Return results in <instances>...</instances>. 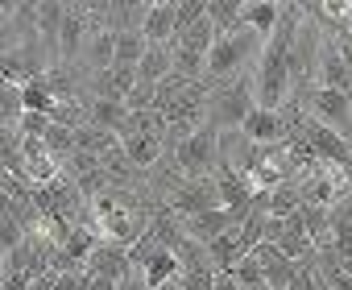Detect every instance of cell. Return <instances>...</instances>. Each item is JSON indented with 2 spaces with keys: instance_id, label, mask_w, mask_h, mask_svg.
I'll list each match as a JSON object with an SVG mask.
<instances>
[{
  "instance_id": "obj_1",
  "label": "cell",
  "mask_w": 352,
  "mask_h": 290,
  "mask_svg": "<svg viewBox=\"0 0 352 290\" xmlns=\"http://www.w3.org/2000/svg\"><path fill=\"white\" fill-rule=\"evenodd\" d=\"M261 46H265V42H261L249 25H241L236 34L216 38V42H212V54H208V67H204V83H208V87H220V83H228V79H241L249 67H257Z\"/></svg>"
},
{
  "instance_id": "obj_2",
  "label": "cell",
  "mask_w": 352,
  "mask_h": 290,
  "mask_svg": "<svg viewBox=\"0 0 352 290\" xmlns=\"http://www.w3.org/2000/svg\"><path fill=\"white\" fill-rule=\"evenodd\" d=\"M257 112V96H253V79L241 75V79H228L220 87L208 91V124L216 133H236L245 129V120Z\"/></svg>"
},
{
  "instance_id": "obj_3",
  "label": "cell",
  "mask_w": 352,
  "mask_h": 290,
  "mask_svg": "<svg viewBox=\"0 0 352 290\" xmlns=\"http://www.w3.org/2000/svg\"><path fill=\"white\" fill-rule=\"evenodd\" d=\"M319 50H323V30L302 17L298 30H294V42H290V87H294V104L307 100L311 83H315V67H319Z\"/></svg>"
},
{
  "instance_id": "obj_4",
  "label": "cell",
  "mask_w": 352,
  "mask_h": 290,
  "mask_svg": "<svg viewBox=\"0 0 352 290\" xmlns=\"http://www.w3.org/2000/svg\"><path fill=\"white\" fill-rule=\"evenodd\" d=\"M174 162H179V170L187 175V179H208V175H216V166H220V133L212 129V124H199L179 150H174Z\"/></svg>"
},
{
  "instance_id": "obj_5",
  "label": "cell",
  "mask_w": 352,
  "mask_h": 290,
  "mask_svg": "<svg viewBox=\"0 0 352 290\" xmlns=\"http://www.w3.org/2000/svg\"><path fill=\"white\" fill-rule=\"evenodd\" d=\"M307 112H315L319 124H327L331 133H340L344 141H352V96L344 91H323V87H311L307 100H302Z\"/></svg>"
},
{
  "instance_id": "obj_6",
  "label": "cell",
  "mask_w": 352,
  "mask_h": 290,
  "mask_svg": "<svg viewBox=\"0 0 352 290\" xmlns=\"http://www.w3.org/2000/svg\"><path fill=\"white\" fill-rule=\"evenodd\" d=\"M179 220H191V216H204V212H216V208H224L220 203V187H216V179L208 175V179H187L179 191L170 195V203H166Z\"/></svg>"
},
{
  "instance_id": "obj_7",
  "label": "cell",
  "mask_w": 352,
  "mask_h": 290,
  "mask_svg": "<svg viewBox=\"0 0 352 290\" xmlns=\"http://www.w3.org/2000/svg\"><path fill=\"white\" fill-rule=\"evenodd\" d=\"M87 278H112V282H124L133 278V265H129V249L124 245H112V241H96L87 265H83Z\"/></svg>"
},
{
  "instance_id": "obj_8",
  "label": "cell",
  "mask_w": 352,
  "mask_h": 290,
  "mask_svg": "<svg viewBox=\"0 0 352 290\" xmlns=\"http://www.w3.org/2000/svg\"><path fill=\"white\" fill-rule=\"evenodd\" d=\"M315 87L352 96V71H348V63L340 58V46H336V38H323V50H319V67H315Z\"/></svg>"
},
{
  "instance_id": "obj_9",
  "label": "cell",
  "mask_w": 352,
  "mask_h": 290,
  "mask_svg": "<svg viewBox=\"0 0 352 290\" xmlns=\"http://www.w3.org/2000/svg\"><path fill=\"white\" fill-rule=\"evenodd\" d=\"M241 220H245L241 212L216 208V212H204V216H191V220H183V236H187V241H195V245H212L216 236L232 232Z\"/></svg>"
},
{
  "instance_id": "obj_10",
  "label": "cell",
  "mask_w": 352,
  "mask_h": 290,
  "mask_svg": "<svg viewBox=\"0 0 352 290\" xmlns=\"http://www.w3.org/2000/svg\"><path fill=\"white\" fill-rule=\"evenodd\" d=\"M91 34V21H87V5H67V17H63V30H58V63L71 67L75 54H83V42Z\"/></svg>"
},
{
  "instance_id": "obj_11",
  "label": "cell",
  "mask_w": 352,
  "mask_h": 290,
  "mask_svg": "<svg viewBox=\"0 0 352 290\" xmlns=\"http://www.w3.org/2000/svg\"><path fill=\"white\" fill-rule=\"evenodd\" d=\"M63 17H67V5H58V0H38V5H34V42L42 50H54V63H58V30H63Z\"/></svg>"
},
{
  "instance_id": "obj_12",
  "label": "cell",
  "mask_w": 352,
  "mask_h": 290,
  "mask_svg": "<svg viewBox=\"0 0 352 290\" xmlns=\"http://www.w3.org/2000/svg\"><path fill=\"white\" fill-rule=\"evenodd\" d=\"M245 141L253 145H286V112H270V108H257L249 120H245Z\"/></svg>"
},
{
  "instance_id": "obj_13",
  "label": "cell",
  "mask_w": 352,
  "mask_h": 290,
  "mask_svg": "<svg viewBox=\"0 0 352 290\" xmlns=\"http://www.w3.org/2000/svg\"><path fill=\"white\" fill-rule=\"evenodd\" d=\"M137 87V67H108L91 75V100H129Z\"/></svg>"
},
{
  "instance_id": "obj_14",
  "label": "cell",
  "mask_w": 352,
  "mask_h": 290,
  "mask_svg": "<svg viewBox=\"0 0 352 290\" xmlns=\"http://www.w3.org/2000/svg\"><path fill=\"white\" fill-rule=\"evenodd\" d=\"M253 257L261 261V274H265V282H270V290H290V282H294V261H286L282 253H278V245H270V241H261L257 249H253Z\"/></svg>"
},
{
  "instance_id": "obj_15",
  "label": "cell",
  "mask_w": 352,
  "mask_h": 290,
  "mask_svg": "<svg viewBox=\"0 0 352 290\" xmlns=\"http://www.w3.org/2000/svg\"><path fill=\"white\" fill-rule=\"evenodd\" d=\"M87 124L112 133V137H124L129 133V108L124 100H87Z\"/></svg>"
},
{
  "instance_id": "obj_16",
  "label": "cell",
  "mask_w": 352,
  "mask_h": 290,
  "mask_svg": "<svg viewBox=\"0 0 352 290\" xmlns=\"http://www.w3.org/2000/svg\"><path fill=\"white\" fill-rule=\"evenodd\" d=\"M141 34H145L149 46H166V42H174V0H149V13H145Z\"/></svg>"
},
{
  "instance_id": "obj_17",
  "label": "cell",
  "mask_w": 352,
  "mask_h": 290,
  "mask_svg": "<svg viewBox=\"0 0 352 290\" xmlns=\"http://www.w3.org/2000/svg\"><path fill=\"white\" fill-rule=\"evenodd\" d=\"M145 183H149V195H153V199H166V203H170V195H174V191H179V187L187 183V175L179 170L174 154H162V162H157V166L145 175Z\"/></svg>"
},
{
  "instance_id": "obj_18",
  "label": "cell",
  "mask_w": 352,
  "mask_h": 290,
  "mask_svg": "<svg viewBox=\"0 0 352 290\" xmlns=\"http://www.w3.org/2000/svg\"><path fill=\"white\" fill-rule=\"evenodd\" d=\"M120 145H124V158L141 170V175H149L157 162H162V141L157 137H141V133H129V137H120Z\"/></svg>"
},
{
  "instance_id": "obj_19",
  "label": "cell",
  "mask_w": 352,
  "mask_h": 290,
  "mask_svg": "<svg viewBox=\"0 0 352 290\" xmlns=\"http://www.w3.org/2000/svg\"><path fill=\"white\" fill-rule=\"evenodd\" d=\"M278 21H282V5H278V0H245V25H249L261 42L274 38Z\"/></svg>"
},
{
  "instance_id": "obj_20",
  "label": "cell",
  "mask_w": 352,
  "mask_h": 290,
  "mask_svg": "<svg viewBox=\"0 0 352 290\" xmlns=\"http://www.w3.org/2000/svg\"><path fill=\"white\" fill-rule=\"evenodd\" d=\"M137 278L145 282V290H170L174 282L183 278V265H179V257H174V253H157Z\"/></svg>"
},
{
  "instance_id": "obj_21",
  "label": "cell",
  "mask_w": 352,
  "mask_h": 290,
  "mask_svg": "<svg viewBox=\"0 0 352 290\" xmlns=\"http://www.w3.org/2000/svg\"><path fill=\"white\" fill-rule=\"evenodd\" d=\"M83 63H87L96 75L108 71V67L116 63V34H108V30H91L87 42H83Z\"/></svg>"
},
{
  "instance_id": "obj_22",
  "label": "cell",
  "mask_w": 352,
  "mask_h": 290,
  "mask_svg": "<svg viewBox=\"0 0 352 290\" xmlns=\"http://www.w3.org/2000/svg\"><path fill=\"white\" fill-rule=\"evenodd\" d=\"M208 21H212L216 38L236 34L245 25V0H208Z\"/></svg>"
},
{
  "instance_id": "obj_23",
  "label": "cell",
  "mask_w": 352,
  "mask_h": 290,
  "mask_svg": "<svg viewBox=\"0 0 352 290\" xmlns=\"http://www.w3.org/2000/svg\"><path fill=\"white\" fill-rule=\"evenodd\" d=\"M170 71H174V46H170V42H166V46H149L145 58L137 63V79H141V83H153V87H157Z\"/></svg>"
},
{
  "instance_id": "obj_24",
  "label": "cell",
  "mask_w": 352,
  "mask_h": 290,
  "mask_svg": "<svg viewBox=\"0 0 352 290\" xmlns=\"http://www.w3.org/2000/svg\"><path fill=\"white\" fill-rule=\"evenodd\" d=\"M236 228H241V224H236ZM236 228H232V232H224V236H216L212 245H204V249H208V261H212V269H216V274H220V269H232L241 257H249V253L241 249Z\"/></svg>"
},
{
  "instance_id": "obj_25",
  "label": "cell",
  "mask_w": 352,
  "mask_h": 290,
  "mask_svg": "<svg viewBox=\"0 0 352 290\" xmlns=\"http://www.w3.org/2000/svg\"><path fill=\"white\" fill-rule=\"evenodd\" d=\"M195 83H199V79H183L179 71H170V75H166V79L157 83V91H153V108H157V112L166 116V112H170L174 104H179V100H183V96H187V91L195 87Z\"/></svg>"
},
{
  "instance_id": "obj_26",
  "label": "cell",
  "mask_w": 352,
  "mask_h": 290,
  "mask_svg": "<svg viewBox=\"0 0 352 290\" xmlns=\"http://www.w3.org/2000/svg\"><path fill=\"white\" fill-rule=\"evenodd\" d=\"M298 208H302V191L294 183H282L265 195V216H274V220H290Z\"/></svg>"
},
{
  "instance_id": "obj_27",
  "label": "cell",
  "mask_w": 352,
  "mask_h": 290,
  "mask_svg": "<svg viewBox=\"0 0 352 290\" xmlns=\"http://www.w3.org/2000/svg\"><path fill=\"white\" fill-rule=\"evenodd\" d=\"M145 50H149V42H145L141 30L116 34V63H112V67H137V63L145 58Z\"/></svg>"
},
{
  "instance_id": "obj_28",
  "label": "cell",
  "mask_w": 352,
  "mask_h": 290,
  "mask_svg": "<svg viewBox=\"0 0 352 290\" xmlns=\"http://www.w3.org/2000/svg\"><path fill=\"white\" fill-rule=\"evenodd\" d=\"M42 145H46V154L63 166V162L75 154V129H63V124H54V120H50V129H46Z\"/></svg>"
},
{
  "instance_id": "obj_29",
  "label": "cell",
  "mask_w": 352,
  "mask_h": 290,
  "mask_svg": "<svg viewBox=\"0 0 352 290\" xmlns=\"http://www.w3.org/2000/svg\"><path fill=\"white\" fill-rule=\"evenodd\" d=\"M204 17H208V0H179V5H174V38L195 30Z\"/></svg>"
},
{
  "instance_id": "obj_30",
  "label": "cell",
  "mask_w": 352,
  "mask_h": 290,
  "mask_svg": "<svg viewBox=\"0 0 352 290\" xmlns=\"http://www.w3.org/2000/svg\"><path fill=\"white\" fill-rule=\"evenodd\" d=\"M21 116H25V96H21L17 83H9L5 91H0V124H5V129H17Z\"/></svg>"
},
{
  "instance_id": "obj_31",
  "label": "cell",
  "mask_w": 352,
  "mask_h": 290,
  "mask_svg": "<svg viewBox=\"0 0 352 290\" xmlns=\"http://www.w3.org/2000/svg\"><path fill=\"white\" fill-rule=\"evenodd\" d=\"M232 278H236L241 290H270V282H265V274H261V261H257L253 253L232 265Z\"/></svg>"
},
{
  "instance_id": "obj_32",
  "label": "cell",
  "mask_w": 352,
  "mask_h": 290,
  "mask_svg": "<svg viewBox=\"0 0 352 290\" xmlns=\"http://www.w3.org/2000/svg\"><path fill=\"white\" fill-rule=\"evenodd\" d=\"M25 224L17 220V216H0V261H5L9 253H17L21 245H25Z\"/></svg>"
},
{
  "instance_id": "obj_33",
  "label": "cell",
  "mask_w": 352,
  "mask_h": 290,
  "mask_svg": "<svg viewBox=\"0 0 352 290\" xmlns=\"http://www.w3.org/2000/svg\"><path fill=\"white\" fill-rule=\"evenodd\" d=\"M21 96H25V112H42V116H50L54 112V96L46 91V79L38 75V79H30L25 87H21Z\"/></svg>"
},
{
  "instance_id": "obj_34",
  "label": "cell",
  "mask_w": 352,
  "mask_h": 290,
  "mask_svg": "<svg viewBox=\"0 0 352 290\" xmlns=\"http://www.w3.org/2000/svg\"><path fill=\"white\" fill-rule=\"evenodd\" d=\"M290 290H331V286H327V278L319 274V265H315V261H302V265L294 269Z\"/></svg>"
},
{
  "instance_id": "obj_35",
  "label": "cell",
  "mask_w": 352,
  "mask_h": 290,
  "mask_svg": "<svg viewBox=\"0 0 352 290\" xmlns=\"http://www.w3.org/2000/svg\"><path fill=\"white\" fill-rule=\"evenodd\" d=\"M46 129H50V116H42V112H25L21 124H17V137H34V141H42Z\"/></svg>"
},
{
  "instance_id": "obj_36",
  "label": "cell",
  "mask_w": 352,
  "mask_h": 290,
  "mask_svg": "<svg viewBox=\"0 0 352 290\" xmlns=\"http://www.w3.org/2000/svg\"><path fill=\"white\" fill-rule=\"evenodd\" d=\"M153 91H157L153 83H141V79H137V87L129 91L124 108H129V112H145V108H153Z\"/></svg>"
},
{
  "instance_id": "obj_37",
  "label": "cell",
  "mask_w": 352,
  "mask_h": 290,
  "mask_svg": "<svg viewBox=\"0 0 352 290\" xmlns=\"http://www.w3.org/2000/svg\"><path fill=\"white\" fill-rule=\"evenodd\" d=\"M336 46H340V58H344L348 71H352V38H336Z\"/></svg>"
},
{
  "instance_id": "obj_38",
  "label": "cell",
  "mask_w": 352,
  "mask_h": 290,
  "mask_svg": "<svg viewBox=\"0 0 352 290\" xmlns=\"http://www.w3.org/2000/svg\"><path fill=\"white\" fill-rule=\"evenodd\" d=\"M340 274H344V278L352 282V253H348V257H340Z\"/></svg>"
},
{
  "instance_id": "obj_39",
  "label": "cell",
  "mask_w": 352,
  "mask_h": 290,
  "mask_svg": "<svg viewBox=\"0 0 352 290\" xmlns=\"http://www.w3.org/2000/svg\"><path fill=\"white\" fill-rule=\"evenodd\" d=\"M5 13H9V5H0V17H5Z\"/></svg>"
}]
</instances>
